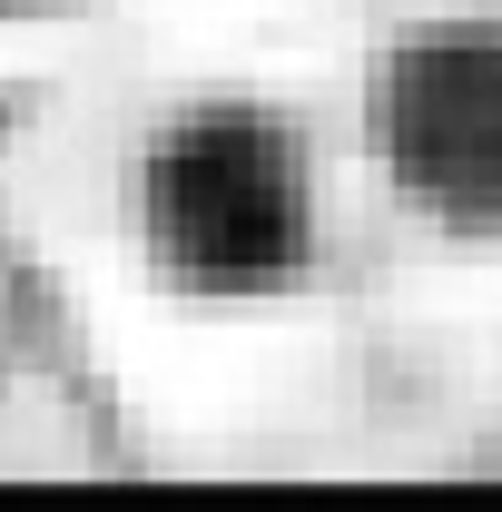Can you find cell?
<instances>
[{"label":"cell","mask_w":502,"mask_h":512,"mask_svg":"<svg viewBox=\"0 0 502 512\" xmlns=\"http://www.w3.org/2000/svg\"><path fill=\"white\" fill-rule=\"evenodd\" d=\"M375 138L443 217L493 227L502 217V40L443 30V40H414L404 60H384Z\"/></svg>","instance_id":"cell-2"},{"label":"cell","mask_w":502,"mask_h":512,"mask_svg":"<svg viewBox=\"0 0 502 512\" xmlns=\"http://www.w3.org/2000/svg\"><path fill=\"white\" fill-rule=\"evenodd\" d=\"M148 237L197 296H266L306 266V168L256 109H207L148 158Z\"/></svg>","instance_id":"cell-1"}]
</instances>
